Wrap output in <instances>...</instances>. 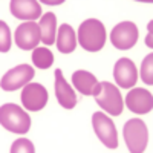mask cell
Instances as JSON below:
<instances>
[{
    "label": "cell",
    "mask_w": 153,
    "mask_h": 153,
    "mask_svg": "<svg viewBox=\"0 0 153 153\" xmlns=\"http://www.w3.org/2000/svg\"><path fill=\"white\" fill-rule=\"evenodd\" d=\"M76 38H78V43L84 51L98 52L104 48L106 43V28L100 20L87 19L80 25Z\"/></svg>",
    "instance_id": "1"
},
{
    "label": "cell",
    "mask_w": 153,
    "mask_h": 153,
    "mask_svg": "<svg viewBox=\"0 0 153 153\" xmlns=\"http://www.w3.org/2000/svg\"><path fill=\"white\" fill-rule=\"evenodd\" d=\"M94 97H95L97 104L101 106V109L110 113L112 117H118V115L123 113L124 100L121 97L120 89L117 86H113L112 83L109 81L98 83L94 91Z\"/></svg>",
    "instance_id": "2"
},
{
    "label": "cell",
    "mask_w": 153,
    "mask_h": 153,
    "mask_svg": "<svg viewBox=\"0 0 153 153\" xmlns=\"http://www.w3.org/2000/svg\"><path fill=\"white\" fill-rule=\"evenodd\" d=\"M0 124L3 126V129H6L12 133L25 135L31 129V118L17 104L6 103L0 109Z\"/></svg>",
    "instance_id": "3"
},
{
    "label": "cell",
    "mask_w": 153,
    "mask_h": 153,
    "mask_svg": "<svg viewBox=\"0 0 153 153\" xmlns=\"http://www.w3.org/2000/svg\"><path fill=\"white\" fill-rule=\"evenodd\" d=\"M124 141L132 153H143L149 143V129L143 120H129L124 124Z\"/></svg>",
    "instance_id": "4"
},
{
    "label": "cell",
    "mask_w": 153,
    "mask_h": 153,
    "mask_svg": "<svg viewBox=\"0 0 153 153\" xmlns=\"http://www.w3.org/2000/svg\"><path fill=\"white\" fill-rule=\"evenodd\" d=\"M92 126L94 130L98 136V139L103 143L107 149H117L118 147V133L117 127H115L113 121L107 117V115L95 112L92 115Z\"/></svg>",
    "instance_id": "5"
},
{
    "label": "cell",
    "mask_w": 153,
    "mask_h": 153,
    "mask_svg": "<svg viewBox=\"0 0 153 153\" xmlns=\"http://www.w3.org/2000/svg\"><path fill=\"white\" fill-rule=\"evenodd\" d=\"M138 35H139V31L133 22H121L112 29L110 42L120 51H129L136 45Z\"/></svg>",
    "instance_id": "6"
},
{
    "label": "cell",
    "mask_w": 153,
    "mask_h": 153,
    "mask_svg": "<svg viewBox=\"0 0 153 153\" xmlns=\"http://www.w3.org/2000/svg\"><path fill=\"white\" fill-rule=\"evenodd\" d=\"M34 68L29 65H19L16 68H12L11 71H8L3 76H2V86L3 91L6 92H14L17 89L29 84V81L34 78Z\"/></svg>",
    "instance_id": "7"
},
{
    "label": "cell",
    "mask_w": 153,
    "mask_h": 153,
    "mask_svg": "<svg viewBox=\"0 0 153 153\" xmlns=\"http://www.w3.org/2000/svg\"><path fill=\"white\" fill-rule=\"evenodd\" d=\"M48 103V91L40 83H29L22 91V104L29 112L42 110Z\"/></svg>",
    "instance_id": "8"
},
{
    "label": "cell",
    "mask_w": 153,
    "mask_h": 153,
    "mask_svg": "<svg viewBox=\"0 0 153 153\" xmlns=\"http://www.w3.org/2000/svg\"><path fill=\"white\" fill-rule=\"evenodd\" d=\"M42 42L40 34V25L35 22H26L22 23L16 29V45L22 51H32Z\"/></svg>",
    "instance_id": "9"
},
{
    "label": "cell",
    "mask_w": 153,
    "mask_h": 153,
    "mask_svg": "<svg viewBox=\"0 0 153 153\" xmlns=\"http://www.w3.org/2000/svg\"><path fill=\"white\" fill-rule=\"evenodd\" d=\"M113 78L123 89H132L138 81V69L130 58H120L113 68Z\"/></svg>",
    "instance_id": "10"
},
{
    "label": "cell",
    "mask_w": 153,
    "mask_h": 153,
    "mask_svg": "<svg viewBox=\"0 0 153 153\" xmlns=\"http://www.w3.org/2000/svg\"><path fill=\"white\" fill-rule=\"evenodd\" d=\"M126 106L133 113H150L153 109V97L150 91L141 87L130 89V92L126 95Z\"/></svg>",
    "instance_id": "11"
},
{
    "label": "cell",
    "mask_w": 153,
    "mask_h": 153,
    "mask_svg": "<svg viewBox=\"0 0 153 153\" xmlns=\"http://www.w3.org/2000/svg\"><path fill=\"white\" fill-rule=\"evenodd\" d=\"M9 9H11V14L20 20L34 22L40 19L42 16L40 3L35 2V0H12L9 3Z\"/></svg>",
    "instance_id": "12"
},
{
    "label": "cell",
    "mask_w": 153,
    "mask_h": 153,
    "mask_svg": "<svg viewBox=\"0 0 153 153\" xmlns=\"http://www.w3.org/2000/svg\"><path fill=\"white\" fill-rule=\"evenodd\" d=\"M55 97L61 107L65 109H74L76 106V94L68 84V81L63 76L61 69H55Z\"/></svg>",
    "instance_id": "13"
},
{
    "label": "cell",
    "mask_w": 153,
    "mask_h": 153,
    "mask_svg": "<svg viewBox=\"0 0 153 153\" xmlns=\"http://www.w3.org/2000/svg\"><path fill=\"white\" fill-rule=\"evenodd\" d=\"M72 83L81 95H94L98 80L94 74L87 71H75L72 74Z\"/></svg>",
    "instance_id": "14"
},
{
    "label": "cell",
    "mask_w": 153,
    "mask_h": 153,
    "mask_svg": "<svg viewBox=\"0 0 153 153\" xmlns=\"http://www.w3.org/2000/svg\"><path fill=\"white\" fill-rule=\"evenodd\" d=\"M57 48L61 54H71L76 48V35L71 25L63 23L58 28L57 35Z\"/></svg>",
    "instance_id": "15"
},
{
    "label": "cell",
    "mask_w": 153,
    "mask_h": 153,
    "mask_svg": "<svg viewBox=\"0 0 153 153\" xmlns=\"http://www.w3.org/2000/svg\"><path fill=\"white\" fill-rule=\"evenodd\" d=\"M55 32H57V17L52 12H46L40 19V34L42 42L49 46L55 43Z\"/></svg>",
    "instance_id": "16"
},
{
    "label": "cell",
    "mask_w": 153,
    "mask_h": 153,
    "mask_svg": "<svg viewBox=\"0 0 153 153\" xmlns=\"http://www.w3.org/2000/svg\"><path fill=\"white\" fill-rule=\"evenodd\" d=\"M32 63L38 69H49L54 63V55L48 48H35L32 52Z\"/></svg>",
    "instance_id": "17"
},
{
    "label": "cell",
    "mask_w": 153,
    "mask_h": 153,
    "mask_svg": "<svg viewBox=\"0 0 153 153\" xmlns=\"http://www.w3.org/2000/svg\"><path fill=\"white\" fill-rule=\"evenodd\" d=\"M141 78L146 84L152 86L153 84V54L150 52L141 65Z\"/></svg>",
    "instance_id": "18"
},
{
    "label": "cell",
    "mask_w": 153,
    "mask_h": 153,
    "mask_svg": "<svg viewBox=\"0 0 153 153\" xmlns=\"http://www.w3.org/2000/svg\"><path fill=\"white\" fill-rule=\"evenodd\" d=\"M11 48V32L8 25L0 20V52H8Z\"/></svg>",
    "instance_id": "19"
},
{
    "label": "cell",
    "mask_w": 153,
    "mask_h": 153,
    "mask_svg": "<svg viewBox=\"0 0 153 153\" xmlns=\"http://www.w3.org/2000/svg\"><path fill=\"white\" fill-rule=\"evenodd\" d=\"M20 152H25V153H34L35 149H34V144L26 138H20L17 141L11 146V153H20Z\"/></svg>",
    "instance_id": "20"
},
{
    "label": "cell",
    "mask_w": 153,
    "mask_h": 153,
    "mask_svg": "<svg viewBox=\"0 0 153 153\" xmlns=\"http://www.w3.org/2000/svg\"><path fill=\"white\" fill-rule=\"evenodd\" d=\"M152 25H153V23H152ZM152 25H150V35L147 37V42H146L147 46H150V48H152Z\"/></svg>",
    "instance_id": "21"
}]
</instances>
